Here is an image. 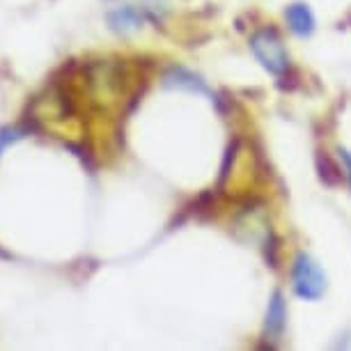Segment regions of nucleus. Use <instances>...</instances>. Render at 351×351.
<instances>
[{"label":"nucleus","instance_id":"nucleus-6","mask_svg":"<svg viewBox=\"0 0 351 351\" xmlns=\"http://www.w3.org/2000/svg\"><path fill=\"white\" fill-rule=\"evenodd\" d=\"M108 23H110L112 30L127 32V30L141 28L143 16L138 14L134 8H122V10H117V12H110V14H108Z\"/></svg>","mask_w":351,"mask_h":351},{"label":"nucleus","instance_id":"nucleus-5","mask_svg":"<svg viewBox=\"0 0 351 351\" xmlns=\"http://www.w3.org/2000/svg\"><path fill=\"white\" fill-rule=\"evenodd\" d=\"M163 85L165 88H180V90H191V92H204L207 95V85H204L200 78L193 76L186 69H170L168 74L163 76Z\"/></svg>","mask_w":351,"mask_h":351},{"label":"nucleus","instance_id":"nucleus-9","mask_svg":"<svg viewBox=\"0 0 351 351\" xmlns=\"http://www.w3.org/2000/svg\"><path fill=\"white\" fill-rule=\"evenodd\" d=\"M0 257H3V260H10L12 255H10V253H5V250H0Z\"/></svg>","mask_w":351,"mask_h":351},{"label":"nucleus","instance_id":"nucleus-8","mask_svg":"<svg viewBox=\"0 0 351 351\" xmlns=\"http://www.w3.org/2000/svg\"><path fill=\"white\" fill-rule=\"evenodd\" d=\"M337 154H340L342 163L347 165V177H349V184H351V154H349L347 149H340V152H337Z\"/></svg>","mask_w":351,"mask_h":351},{"label":"nucleus","instance_id":"nucleus-7","mask_svg":"<svg viewBox=\"0 0 351 351\" xmlns=\"http://www.w3.org/2000/svg\"><path fill=\"white\" fill-rule=\"evenodd\" d=\"M28 134H30L28 127H5V129H0V154H3V152L8 149L12 143H16L19 138H23Z\"/></svg>","mask_w":351,"mask_h":351},{"label":"nucleus","instance_id":"nucleus-4","mask_svg":"<svg viewBox=\"0 0 351 351\" xmlns=\"http://www.w3.org/2000/svg\"><path fill=\"white\" fill-rule=\"evenodd\" d=\"M285 19H287L291 32H296V35H301V37H306L315 30V16L308 5H303V3H296V5H291V8H287Z\"/></svg>","mask_w":351,"mask_h":351},{"label":"nucleus","instance_id":"nucleus-3","mask_svg":"<svg viewBox=\"0 0 351 351\" xmlns=\"http://www.w3.org/2000/svg\"><path fill=\"white\" fill-rule=\"evenodd\" d=\"M285 324H287V310H285V299L280 291H274L267 308V324H264V330H267V337H278L282 335Z\"/></svg>","mask_w":351,"mask_h":351},{"label":"nucleus","instance_id":"nucleus-1","mask_svg":"<svg viewBox=\"0 0 351 351\" xmlns=\"http://www.w3.org/2000/svg\"><path fill=\"white\" fill-rule=\"evenodd\" d=\"M250 49H253L255 58L262 62V67L271 71V74H285L289 67V56L285 51L282 39L278 37L274 28H262L253 32L250 37Z\"/></svg>","mask_w":351,"mask_h":351},{"label":"nucleus","instance_id":"nucleus-2","mask_svg":"<svg viewBox=\"0 0 351 351\" xmlns=\"http://www.w3.org/2000/svg\"><path fill=\"white\" fill-rule=\"evenodd\" d=\"M291 280H294V289L301 299L317 301L326 291V276L319 269L313 257L306 253H299L291 267Z\"/></svg>","mask_w":351,"mask_h":351}]
</instances>
